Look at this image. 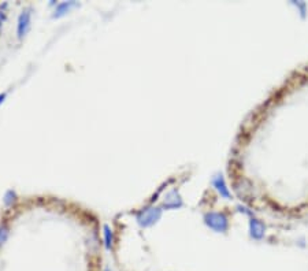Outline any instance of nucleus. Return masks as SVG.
<instances>
[{
  "instance_id": "obj_5",
  "label": "nucleus",
  "mask_w": 308,
  "mask_h": 271,
  "mask_svg": "<svg viewBox=\"0 0 308 271\" xmlns=\"http://www.w3.org/2000/svg\"><path fill=\"white\" fill-rule=\"evenodd\" d=\"M264 225L260 222L259 219L252 218L250 222V232H251V237L256 238V240H260V238L264 236Z\"/></svg>"
},
{
  "instance_id": "obj_10",
  "label": "nucleus",
  "mask_w": 308,
  "mask_h": 271,
  "mask_svg": "<svg viewBox=\"0 0 308 271\" xmlns=\"http://www.w3.org/2000/svg\"><path fill=\"white\" fill-rule=\"evenodd\" d=\"M7 236H9V230H7V228H5V226H2V228H0V245L5 244L6 240H7Z\"/></svg>"
},
{
  "instance_id": "obj_11",
  "label": "nucleus",
  "mask_w": 308,
  "mask_h": 271,
  "mask_svg": "<svg viewBox=\"0 0 308 271\" xmlns=\"http://www.w3.org/2000/svg\"><path fill=\"white\" fill-rule=\"evenodd\" d=\"M5 99H6V93H2V95H0V103L5 102Z\"/></svg>"
},
{
  "instance_id": "obj_7",
  "label": "nucleus",
  "mask_w": 308,
  "mask_h": 271,
  "mask_svg": "<svg viewBox=\"0 0 308 271\" xmlns=\"http://www.w3.org/2000/svg\"><path fill=\"white\" fill-rule=\"evenodd\" d=\"M75 6H77L75 2H63V3H60V5L56 6V9H55L54 18H60V17H63V15L67 14L68 11L71 10L73 7H75Z\"/></svg>"
},
{
  "instance_id": "obj_6",
  "label": "nucleus",
  "mask_w": 308,
  "mask_h": 271,
  "mask_svg": "<svg viewBox=\"0 0 308 271\" xmlns=\"http://www.w3.org/2000/svg\"><path fill=\"white\" fill-rule=\"evenodd\" d=\"M212 185L215 186L216 190H218V193L222 196V197L225 198H230V192L229 189L226 188V184H225V179H223V177L220 174L215 175L214 178H212Z\"/></svg>"
},
{
  "instance_id": "obj_4",
  "label": "nucleus",
  "mask_w": 308,
  "mask_h": 271,
  "mask_svg": "<svg viewBox=\"0 0 308 271\" xmlns=\"http://www.w3.org/2000/svg\"><path fill=\"white\" fill-rule=\"evenodd\" d=\"M163 206H165L166 209H178V207H181L182 200L181 197H180L178 192H177V190H171V192H169V193L166 194V197H165V203H163Z\"/></svg>"
},
{
  "instance_id": "obj_3",
  "label": "nucleus",
  "mask_w": 308,
  "mask_h": 271,
  "mask_svg": "<svg viewBox=\"0 0 308 271\" xmlns=\"http://www.w3.org/2000/svg\"><path fill=\"white\" fill-rule=\"evenodd\" d=\"M30 21H32L30 9H25V10L21 13L20 18H18V37H20V39H22V37L26 36V33L29 32Z\"/></svg>"
},
{
  "instance_id": "obj_2",
  "label": "nucleus",
  "mask_w": 308,
  "mask_h": 271,
  "mask_svg": "<svg viewBox=\"0 0 308 271\" xmlns=\"http://www.w3.org/2000/svg\"><path fill=\"white\" fill-rule=\"evenodd\" d=\"M204 222L208 228L212 229V230H215V232L218 233L226 232V230H227V226H229L227 218H226L223 214L220 213L205 214Z\"/></svg>"
},
{
  "instance_id": "obj_8",
  "label": "nucleus",
  "mask_w": 308,
  "mask_h": 271,
  "mask_svg": "<svg viewBox=\"0 0 308 271\" xmlns=\"http://www.w3.org/2000/svg\"><path fill=\"white\" fill-rule=\"evenodd\" d=\"M104 238H106V247L110 249V248L113 247V242H114V237H113V230L110 229V226H104Z\"/></svg>"
},
{
  "instance_id": "obj_9",
  "label": "nucleus",
  "mask_w": 308,
  "mask_h": 271,
  "mask_svg": "<svg viewBox=\"0 0 308 271\" xmlns=\"http://www.w3.org/2000/svg\"><path fill=\"white\" fill-rule=\"evenodd\" d=\"M14 201H15V193L13 190H9L5 196V203L7 204V206H11Z\"/></svg>"
},
{
  "instance_id": "obj_1",
  "label": "nucleus",
  "mask_w": 308,
  "mask_h": 271,
  "mask_svg": "<svg viewBox=\"0 0 308 271\" xmlns=\"http://www.w3.org/2000/svg\"><path fill=\"white\" fill-rule=\"evenodd\" d=\"M162 217V210L158 207H149L137 214V222L141 228H148L157 223Z\"/></svg>"
}]
</instances>
